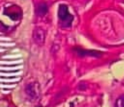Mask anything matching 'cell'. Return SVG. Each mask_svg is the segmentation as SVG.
I'll use <instances>...</instances> for the list:
<instances>
[{
	"instance_id": "cell-1",
	"label": "cell",
	"mask_w": 124,
	"mask_h": 107,
	"mask_svg": "<svg viewBox=\"0 0 124 107\" xmlns=\"http://www.w3.org/2000/svg\"><path fill=\"white\" fill-rule=\"evenodd\" d=\"M58 16L62 26L68 28L71 26L73 20V16L71 15L69 10L68 6L65 4H60L58 8Z\"/></svg>"
},
{
	"instance_id": "cell-2",
	"label": "cell",
	"mask_w": 124,
	"mask_h": 107,
	"mask_svg": "<svg viewBox=\"0 0 124 107\" xmlns=\"http://www.w3.org/2000/svg\"><path fill=\"white\" fill-rule=\"evenodd\" d=\"M9 10L7 12V14L13 20H18L22 18L23 12L17 6H13L8 8Z\"/></svg>"
},
{
	"instance_id": "cell-3",
	"label": "cell",
	"mask_w": 124,
	"mask_h": 107,
	"mask_svg": "<svg viewBox=\"0 0 124 107\" xmlns=\"http://www.w3.org/2000/svg\"><path fill=\"white\" fill-rule=\"evenodd\" d=\"M76 52L80 56H93L99 57L101 55V52L93 50H85L81 48H76Z\"/></svg>"
},
{
	"instance_id": "cell-4",
	"label": "cell",
	"mask_w": 124,
	"mask_h": 107,
	"mask_svg": "<svg viewBox=\"0 0 124 107\" xmlns=\"http://www.w3.org/2000/svg\"><path fill=\"white\" fill-rule=\"evenodd\" d=\"M33 38L36 43H42L45 39V34L42 30H35L33 32Z\"/></svg>"
},
{
	"instance_id": "cell-5",
	"label": "cell",
	"mask_w": 124,
	"mask_h": 107,
	"mask_svg": "<svg viewBox=\"0 0 124 107\" xmlns=\"http://www.w3.org/2000/svg\"><path fill=\"white\" fill-rule=\"evenodd\" d=\"M48 12V7L44 3H41L36 8V13L39 16H44Z\"/></svg>"
},
{
	"instance_id": "cell-6",
	"label": "cell",
	"mask_w": 124,
	"mask_h": 107,
	"mask_svg": "<svg viewBox=\"0 0 124 107\" xmlns=\"http://www.w3.org/2000/svg\"><path fill=\"white\" fill-rule=\"evenodd\" d=\"M115 106L118 107H124V95H122L116 100Z\"/></svg>"
},
{
	"instance_id": "cell-7",
	"label": "cell",
	"mask_w": 124,
	"mask_h": 107,
	"mask_svg": "<svg viewBox=\"0 0 124 107\" xmlns=\"http://www.w3.org/2000/svg\"><path fill=\"white\" fill-rule=\"evenodd\" d=\"M1 51H2V50H1V49H0V52Z\"/></svg>"
}]
</instances>
